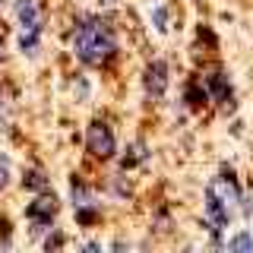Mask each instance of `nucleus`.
<instances>
[{"label": "nucleus", "mask_w": 253, "mask_h": 253, "mask_svg": "<svg viewBox=\"0 0 253 253\" xmlns=\"http://www.w3.org/2000/svg\"><path fill=\"white\" fill-rule=\"evenodd\" d=\"M73 54L89 67H101L117 54V38L108 22L101 19H83L73 32Z\"/></svg>", "instance_id": "f257e3e1"}, {"label": "nucleus", "mask_w": 253, "mask_h": 253, "mask_svg": "<svg viewBox=\"0 0 253 253\" xmlns=\"http://www.w3.org/2000/svg\"><path fill=\"white\" fill-rule=\"evenodd\" d=\"M16 16H19L22 26V38H19L22 54H35L38 44H42V13H38L35 0H16Z\"/></svg>", "instance_id": "f03ea898"}, {"label": "nucleus", "mask_w": 253, "mask_h": 253, "mask_svg": "<svg viewBox=\"0 0 253 253\" xmlns=\"http://www.w3.org/2000/svg\"><path fill=\"white\" fill-rule=\"evenodd\" d=\"M26 215H29V225H32V231H44V228H51L54 215H57V196H54L51 190L38 193L35 200L29 203Z\"/></svg>", "instance_id": "7ed1b4c3"}, {"label": "nucleus", "mask_w": 253, "mask_h": 253, "mask_svg": "<svg viewBox=\"0 0 253 253\" xmlns=\"http://www.w3.org/2000/svg\"><path fill=\"white\" fill-rule=\"evenodd\" d=\"M85 146H89V152H92L95 158H111V155L117 152L114 130H111L105 121L89 124V130H85Z\"/></svg>", "instance_id": "20e7f679"}, {"label": "nucleus", "mask_w": 253, "mask_h": 253, "mask_svg": "<svg viewBox=\"0 0 253 253\" xmlns=\"http://www.w3.org/2000/svg\"><path fill=\"white\" fill-rule=\"evenodd\" d=\"M142 89L152 101L165 98V92H168V63L165 60H152L146 67V73H142Z\"/></svg>", "instance_id": "39448f33"}, {"label": "nucleus", "mask_w": 253, "mask_h": 253, "mask_svg": "<svg viewBox=\"0 0 253 253\" xmlns=\"http://www.w3.org/2000/svg\"><path fill=\"white\" fill-rule=\"evenodd\" d=\"M203 85H206V92H209V98L215 101V105L221 108H231L234 105V89H231V83H228V76L225 73H209L203 79Z\"/></svg>", "instance_id": "423d86ee"}, {"label": "nucleus", "mask_w": 253, "mask_h": 253, "mask_svg": "<svg viewBox=\"0 0 253 253\" xmlns=\"http://www.w3.org/2000/svg\"><path fill=\"white\" fill-rule=\"evenodd\" d=\"M146 158H149L146 146H142V142H133V146L126 149V155L121 158V168H124V171H130V168H136V165H142Z\"/></svg>", "instance_id": "0eeeda50"}, {"label": "nucleus", "mask_w": 253, "mask_h": 253, "mask_svg": "<svg viewBox=\"0 0 253 253\" xmlns=\"http://www.w3.org/2000/svg\"><path fill=\"white\" fill-rule=\"evenodd\" d=\"M22 184H26L29 190H35V193H44V190H51V184H47V177H44L42 171H26Z\"/></svg>", "instance_id": "6e6552de"}, {"label": "nucleus", "mask_w": 253, "mask_h": 253, "mask_svg": "<svg viewBox=\"0 0 253 253\" xmlns=\"http://www.w3.org/2000/svg\"><path fill=\"white\" fill-rule=\"evenodd\" d=\"M228 250H253V237L250 234H234L228 241Z\"/></svg>", "instance_id": "1a4fd4ad"}, {"label": "nucleus", "mask_w": 253, "mask_h": 253, "mask_svg": "<svg viewBox=\"0 0 253 253\" xmlns=\"http://www.w3.org/2000/svg\"><path fill=\"white\" fill-rule=\"evenodd\" d=\"M152 22H155L158 32H168V10H165V6H155V10H152Z\"/></svg>", "instance_id": "9d476101"}, {"label": "nucleus", "mask_w": 253, "mask_h": 253, "mask_svg": "<svg viewBox=\"0 0 253 253\" xmlns=\"http://www.w3.org/2000/svg\"><path fill=\"white\" fill-rule=\"evenodd\" d=\"M6 184H10V162L0 155V190H3Z\"/></svg>", "instance_id": "9b49d317"}, {"label": "nucleus", "mask_w": 253, "mask_h": 253, "mask_svg": "<svg viewBox=\"0 0 253 253\" xmlns=\"http://www.w3.org/2000/svg\"><path fill=\"white\" fill-rule=\"evenodd\" d=\"M51 247H63V237H60V234L47 237V250H51Z\"/></svg>", "instance_id": "f8f14e48"}, {"label": "nucleus", "mask_w": 253, "mask_h": 253, "mask_svg": "<svg viewBox=\"0 0 253 253\" xmlns=\"http://www.w3.org/2000/svg\"><path fill=\"white\" fill-rule=\"evenodd\" d=\"M0 51H3V38H0Z\"/></svg>", "instance_id": "ddd939ff"}, {"label": "nucleus", "mask_w": 253, "mask_h": 253, "mask_svg": "<svg viewBox=\"0 0 253 253\" xmlns=\"http://www.w3.org/2000/svg\"><path fill=\"white\" fill-rule=\"evenodd\" d=\"M0 6H3V0H0Z\"/></svg>", "instance_id": "4468645a"}]
</instances>
